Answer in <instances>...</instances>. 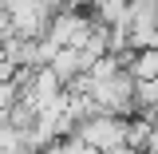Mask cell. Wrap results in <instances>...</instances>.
<instances>
[{
  "mask_svg": "<svg viewBox=\"0 0 158 154\" xmlns=\"http://www.w3.org/2000/svg\"><path fill=\"white\" fill-rule=\"evenodd\" d=\"M127 119H115V115H91V119H83L75 127V138H83L87 146L95 154H107V150H115V146H127Z\"/></svg>",
  "mask_w": 158,
  "mask_h": 154,
  "instance_id": "6da1fadb",
  "label": "cell"
},
{
  "mask_svg": "<svg viewBox=\"0 0 158 154\" xmlns=\"http://www.w3.org/2000/svg\"><path fill=\"white\" fill-rule=\"evenodd\" d=\"M107 154H138V150H131V146H115V150H107Z\"/></svg>",
  "mask_w": 158,
  "mask_h": 154,
  "instance_id": "7a4b0ae2",
  "label": "cell"
}]
</instances>
